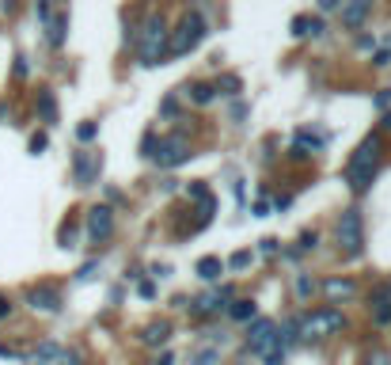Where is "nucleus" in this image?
Segmentation results:
<instances>
[{
    "instance_id": "f257e3e1",
    "label": "nucleus",
    "mask_w": 391,
    "mask_h": 365,
    "mask_svg": "<svg viewBox=\"0 0 391 365\" xmlns=\"http://www.w3.org/2000/svg\"><path fill=\"white\" fill-rule=\"evenodd\" d=\"M380 168H384V137L368 134L361 145H357V152L350 157V168H346V183H350V191L365 194L368 186L376 183Z\"/></svg>"
},
{
    "instance_id": "f03ea898",
    "label": "nucleus",
    "mask_w": 391,
    "mask_h": 365,
    "mask_svg": "<svg viewBox=\"0 0 391 365\" xmlns=\"http://www.w3.org/2000/svg\"><path fill=\"white\" fill-rule=\"evenodd\" d=\"M167 35H171V31H167V19L160 16V12H149L141 19V46H137V58H141V65H160L164 61V53H167Z\"/></svg>"
},
{
    "instance_id": "7ed1b4c3",
    "label": "nucleus",
    "mask_w": 391,
    "mask_h": 365,
    "mask_svg": "<svg viewBox=\"0 0 391 365\" xmlns=\"http://www.w3.org/2000/svg\"><path fill=\"white\" fill-rule=\"evenodd\" d=\"M205 35H209L205 16L202 12H186L183 19H178V27L167 35V53H171V58H186V53L194 50Z\"/></svg>"
},
{
    "instance_id": "20e7f679",
    "label": "nucleus",
    "mask_w": 391,
    "mask_h": 365,
    "mask_svg": "<svg viewBox=\"0 0 391 365\" xmlns=\"http://www.w3.org/2000/svg\"><path fill=\"white\" fill-rule=\"evenodd\" d=\"M282 347H285L282 327H277L274 319H255L251 331H247V350L259 354V358H266L270 365H277L282 361Z\"/></svg>"
},
{
    "instance_id": "39448f33",
    "label": "nucleus",
    "mask_w": 391,
    "mask_h": 365,
    "mask_svg": "<svg viewBox=\"0 0 391 365\" xmlns=\"http://www.w3.org/2000/svg\"><path fill=\"white\" fill-rule=\"evenodd\" d=\"M293 327L300 331V339H323L331 331H342L346 327V316L334 312V308H311L300 319H293Z\"/></svg>"
},
{
    "instance_id": "423d86ee",
    "label": "nucleus",
    "mask_w": 391,
    "mask_h": 365,
    "mask_svg": "<svg viewBox=\"0 0 391 365\" xmlns=\"http://www.w3.org/2000/svg\"><path fill=\"white\" fill-rule=\"evenodd\" d=\"M361 240H365V228H361V213L357 209H346L338 217V248L342 255H361Z\"/></svg>"
},
{
    "instance_id": "0eeeda50",
    "label": "nucleus",
    "mask_w": 391,
    "mask_h": 365,
    "mask_svg": "<svg viewBox=\"0 0 391 365\" xmlns=\"http://www.w3.org/2000/svg\"><path fill=\"white\" fill-rule=\"evenodd\" d=\"M186 160H194V149H190L186 137H164L160 149H156V164L160 168H178Z\"/></svg>"
},
{
    "instance_id": "6e6552de",
    "label": "nucleus",
    "mask_w": 391,
    "mask_h": 365,
    "mask_svg": "<svg viewBox=\"0 0 391 365\" xmlns=\"http://www.w3.org/2000/svg\"><path fill=\"white\" fill-rule=\"evenodd\" d=\"M84 228H87V236H92L95 243L110 240V232H114V209L110 206H92L84 213Z\"/></svg>"
},
{
    "instance_id": "1a4fd4ad",
    "label": "nucleus",
    "mask_w": 391,
    "mask_h": 365,
    "mask_svg": "<svg viewBox=\"0 0 391 365\" xmlns=\"http://www.w3.org/2000/svg\"><path fill=\"white\" fill-rule=\"evenodd\" d=\"M23 301L35 308V312H61V293L53 285H31L23 293Z\"/></svg>"
},
{
    "instance_id": "9d476101",
    "label": "nucleus",
    "mask_w": 391,
    "mask_h": 365,
    "mask_svg": "<svg viewBox=\"0 0 391 365\" xmlns=\"http://www.w3.org/2000/svg\"><path fill=\"white\" fill-rule=\"evenodd\" d=\"M368 16H373V0H350V4H342V23L350 31L365 27Z\"/></svg>"
},
{
    "instance_id": "9b49d317",
    "label": "nucleus",
    "mask_w": 391,
    "mask_h": 365,
    "mask_svg": "<svg viewBox=\"0 0 391 365\" xmlns=\"http://www.w3.org/2000/svg\"><path fill=\"white\" fill-rule=\"evenodd\" d=\"M73 171H76V183H80V186H92L99 179V157H95V152H80L76 164H73Z\"/></svg>"
},
{
    "instance_id": "f8f14e48",
    "label": "nucleus",
    "mask_w": 391,
    "mask_h": 365,
    "mask_svg": "<svg viewBox=\"0 0 391 365\" xmlns=\"http://www.w3.org/2000/svg\"><path fill=\"white\" fill-rule=\"evenodd\" d=\"M167 339H171V324H167V319H152V324H144V331H141V342L152 350L167 347Z\"/></svg>"
},
{
    "instance_id": "ddd939ff",
    "label": "nucleus",
    "mask_w": 391,
    "mask_h": 365,
    "mask_svg": "<svg viewBox=\"0 0 391 365\" xmlns=\"http://www.w3.org/2000/svg\"><path fill=\"white\" fill-rule=\"evenodd\" d=\"M61 354H65V350H61L53 339H42L38 347L27 354V361H31V365H53V361H61Z\"/></svg>"
},
{
    "instance_id": "4468645a",
    "label": "nucleus",
    "mask_w": 391,
    "mask_h": 365,
    "mask_svg": "<svg viewBox=\"0 0 391 365\" xmlns=\"http://www.w3.org/2000/svg\"><path fill=\"white\" fill-rule=\"evenodd\" d=\"M289 31H293V38H319L323 35V19L319 16H293Z\"/></svg>"
},
{
    "instance_id": "2eb2a0df",
    "label": "nucleus",
    "mask_w": 391,
    "mask_h": 365,
    "mask_svg": "<svg viewBox=\"0 0 391 365\" xmlns=\"http://www.w3.org/2000/svg\"><path fill=\"white\" fill-rule=\"evenodd\" d=\"M186 99H190V103H198V107H209L217 99V88L205 84V80H194V84L186 88Z\"/></svg>"
},
{
    "instance_id": "dca6fc26",
    "label": "nucleus",
    "mask_w": 391,
    "mask_h": 365,
    "mask_svg": "<svg viewBox=\"0 0 391 365\" xmlns=\"http://www.w3.org/2000/svg\"><path fill=\"white\" fill-rule=\"evenodd\" d=\"M46 27H50V35H46V38H50V46H53V50H61V46H65V35H69V16L58 12Z\"/></svg>"
},
{
    "instance_id": "f3484780",
    "label": "nucleus",
    "mask_w": 391,
    "mask_h": 365,
    "mask_svg": "<svg viewBox=\"0 0 391 365\" xmlns=\"http://www.w3.org/2000/svg\"><path fill=\"white\" fill-rule=\"evenodd\" d=\"M38 118L46 122V126H58V99H53V92H46V88L38 92Z\"/></svg>"
},
{
    "instance_id": "a211bd4d",
    "label": "nucleus",
    "mask_w": 391,
    "mask_h": 365,
    "mask_svg": "<svg viewBox=\"0 0 391 365\" xmlns=\"http://www.w3.org/2000/svg\"><path fill=\"white\" fill-rule=\"evenodd\" d=\"M220 270H225V263H220L217 255L198 259V278H202V282H220Z\"/></svg>"
},
{
    "instance_id": "6ab92c4d",
    "label": "nucleus",
    "mask_w": 391,
    "mask_h": 365,
    "mask_svg": "<svg viewBox=\"0 0 391 365\" xmlns=\"http://www.w3.org/2000/svg\"><path fill=\"white\" fill-rule=\"evenodd\" d=\"M323 293L334 297V301H346V297H353V293H357V285H353L350 278H331L327 285H323Z\"/></svg>"
},
{
    "instance_id": "aec40b11",
    "label": "nucleus",
    "mask_w": 391,
    "mask_h": 365,
    "mask_svg": "<svg viewBox=\"0 0 391 365\" xmlns=\"http://www.w3.org/2000/svg\"><path fill=\"white\" fill-rule=\"evenodd\" d=\"M225 297H228V290L198 297V301H194V312H198V316H209V312H217V308H220V301H225Z\"/></svg>"
},
{
    "instance_id": "412c9836",
    "label": "nucleus",
    "mask_w": 391,
    "mask_h": 365,
    "mask_svg": "<svg viewBox=\"0 0 391 365\" xmlns=\"http://www.w3.org/2000/svg\"><path fill=\"white\" fill-rule=\"evenodd\" d=\"M255 312H259V308H255V301H247V297L228 305V316L236 319V324H247V319H255Z\"/></svg>"
},
{
    "instance_id": "4be33fe9",
    "label": "nucleus",
    "mask_w": 391,
    "mask_h": 365,
    "mask_svg": "<svg viewBox=\"0 0 391 365\" xmlns=\"http://www.w3.org/2000/svg\"><path fill=\"white\" fill-rule=\"evenodd\" d=\"M213 88H217V95H232V99H236L243 92V80H240L236 73H225V76H217Z\"/></svg>"
},
{
    "instance_id": "5701e85b",
    "label": "nucleus",
    "mask_w": 391,
    "mask_h": 365,
    "mask_svg": "<svg viewBox=\"0 0 391 365\" xmlns=\"http://www.w3.org/2000/svg\"><path fill=\"white\" fill-rule=\"evenodd\" d=\"M373 319H376V327H391V297H380L376 301Z\"/></svg>"
},
{
    "instance_id": "b1692460",
    "label": "nucleus",
    "mask_w": 391,
    "mask_h": 365,
    "mask_svg": "<svg viewBox=\"0 0 391 365\" xmlns=\"http://www.w3.org/2000/svg\"><path fill=\"white\" fill-rule=\"evenodd\" d=\"M95 137H99V126H95V122H80V126H76V141H80V145H92Z\"/></svg>"
},
{
    "instance_id": "393cba45",
    "label": "nucleus",
    "mask_w": 391,
    "mask_h": 365,
    "mask_svg": "<svg viewBox=\"0 0 391 365\" xmlns=\"http://www.w3.org/2000/svg\"><path fill=\"white\" fill-rule=\"evenodd\" d=\"M156 149H160V137H156V134H144V137H141V157L156 160Z\"/></svg>"
},
{
    "instance_id": "a878e982",
    "label": "nucleus",
    "mask_w": 391,
    "mask_h": 365,
    "mask_svg": "<svg viewBox=\"0 0 391 365\" xmlns=\"http://www.w3.org/2000/svg\"><path fill=\"white\" fill-rule=\"evenodd\" d=\"M46 145H50L46 134H31V157H42V152H46Z\"/></svg>"
},
{
    "instance_id": "bb28decb",
    "label": "nucleus",
    "mask_w": 391,
    "mask_h": 365,
    "mask_svg": "<svg viewBox=\"0 0 391 365\" xmlns=\"http://www.w3.org/2000/svg\"><path fill=\"white\" fill-rule=\"evenodd\" d=\"M232 267H236V270L251 267V251H236V255H232Z\"/></svg>"
},
{
    "instance_id": "cd10ccee",
    "label": "nucleus",
    "mask_w": 391,
    "mask_h": 365,
    "mask_svg": "<svg viewBox=\"0 0 391 365\" xmlns=\"http://www.w3.org/2000/svg\"><path fill=\"white\" fill-rule=\"evenodd\" d=\"M213 361H217L213 350H198V354H194V365H213Z\"/></svg>"
},
{
    "instance_id": "c85d7f7f",
    "label": "nucleus",
    "mask_w": 391,
    "mask_h": 365,
    "mask_svg": "<svg viewBox=\"0 0 391 365\" xmlns=\"http://www.w3.org/2000/svg\"><path fill=\"white\" fill-rule=\"evenodd\" d=\"M12 73H16V76H27V73H31V65H27V58H23V53H16V65H12Z\"/></svg>"
},
{
    "instance_id": "c756f323",
    "label": "nucleus",
    "mask_w": 391,
    "mask_h": 365,
    "mask_svg": "<svg viewBox=\"0 0 391 365\" xmlns=\"http://www.w3.org/2000/svg\"><path fill=\"white\" fill-rule=\"evenodd\" d=\"M365 365H391V358L384 350H376V354H368V358H365Z\"/></svg>"
},
{
    "instance_id": "7c9ffc66",
    "label": "nucleus",
    "mask_w": 391,
    "mask_h": 365,
    "mask_svg": "<svg viewBox=\"0 0 391 365\" xmlns=\"http://www.w3.org/2000/svg\"><path fill=\"white\" fill-rule=\"evenodd\" d=\"M316 240H319V236H316V228H308L304 236H300V248H304V251H311V248H316Z\"/></svg>"
},
{
    "instance_id": "2f4dec72",
    "label": "nucleus",
    "mask_w": 391,
    "mask_h": 365,
    "mask_svg": "<svg viewBox=\"0 0 391 365\" xmlns=\"http://www.w3.org/2000/svg\"><path fill=\"white\" fill-rule=\"evenodd\" d=\"M38 19H42V23H50V19H53V8H50V0H38Z\"/></svg>"
},
{
    "instance_id": "473e14b6",
    "label": "nucleus",
    "mask_w": 391,
    "mask_h": 365,
    "mask_svg": "<svg viewBox=\"0 0 391 365\" xmlns=\"http://www.w3.org/2000/svg\"><path fill=\"white\" fill-rule=\"evenodd\" d=\"M277 251H282V248H277V240H262L259 243V255H277Z\"/></svg>"
},
{
    "instance_id": "72a5a7b5",
    "label": "nucleus",
    "mask_w": 391,
    "mask_h": 365,
    "mask_svg": "<svg viewBox=\"0 0 391 365\" xmlns=\"http://www.w3.org/2000/svg\"><path fill=\"white\" fill-rule=\"evenodd\" d=\"M311 290H316V282H311V278H300V282H296V293H300V297H311Z\"/></svg>"
},
{
    "instance_id": "f704fd0d",
    "label": "nucleus",
    "mask_w": 391,
    "mask_h": 365,
    "mask_svg": "<svg viewBox=\"0 0 391 365\" xmlns=\"http://www.w3.org/2000/svg\"><path fill=\"white\" fill-rule=\"evenodd\" d=\"M323 12H342V0H319Z\"/></svg>"
},
{
    "instance_id": "c9c22d12",
    "label": "nucleus",
    "mask_w": 391,
    "mask_h": 365,
    "mask_svg": "<svg viewBox=\"0 0 391 365\" xmlns=\"http://www.w3.org/2000/svg\"><path fill=\"white\" fill-rule=\"evenodd\" d=\"M289 157H293V160H308V157H311V152H308L304 145H296V141H293V152H289Z\"/></svg>"
},
{
    "instance_id": "e433bc0d",
    "label": "nucleus",
    "mask_w": 391,
    "mask_h": 365,
    "mask_svg": "<svg viewBox=\"0 0 391 365\" xmlns=\"http://www.w3.org/2000/svg\"><path fill=\"white\" fill-rule=\"evenodd\" d=\"M61 365H84V361H80V354L65 350V354H61Z\"/></svg>"
},
{
    "instance_id": "4c0bfd02",
    "label": "nucleus",
    "mask_w": 391,
    "mask_h": 365,
    "mask_svg": "<svg viewBox=\"0 0 391 365\" xmlns=\"http://www.w3.org/2000/svg\"><path fill=\"white\" fill-rule=\"evenodd\" d=\"M8 316H12V301H8L4 293H0V319H8Z\"/></svg>"
},
{
    "instance_id": "58836bf2",
    "label": "nucleus",
    "mask_w": 391,
    "mask_h": 365,
    "mask_svg": "<svg viewBox=\"0 0 391 365\" xmlns=\"http://www.w3.org/2000/svg\"><path fill=\"white\" fill-rule=\"evenodd\" d=\"M270 213V198H262V202H255V217H266Z\"/></svg>"
},
{
    "instance_id": "ea45409f",
    "label": "nucleus",
    "mask_w": 391,
    "mask_h": 365,
    "mask_svg": "<svg viewBox=\"0 0 391 365\" xmlns=\"http://www.w3.org/2000/svg\"><path fill=\"white\" fill-rule=\"evenodd\" d=\"M190 194H194V198H205L209 186H205V183H190Z\"/></svg>"
},
{
    "instance_id": "a19ab883",
    "label": "nucleus",
    "mask_w": 391,
    "mask_h": 365,
    "mask_svg": "<svg viewBox=\"0 0 391 365\" xmlns=\"http://www.w3.org/2000/svg\"><path fill=\"white\" fill-rule=\"evenodd\" d=\"M160 110H164V115H171V110H178V99H175V95H167Z\"/></svg>"
},
{
    "instance_id": "79ce46f5",
    "label": "nucleus",
    "mask_w": 391,
    "mask_h": 365,
    "mask_svg": "<svg viewBox=\"0 0 391 365\" xmlns=\"http://www.w3.org/2000/svg\"><path fill=\"white\" fill-rule=\"evenodd\" d=\"M373 65H391V46H387V50H380V53H376V61H373Z\"/></svg>"
},
{
    "instance_id": "37998d69",
    "label": "nucleus",
    "mask_w": 391,
    "mask_h": 365,
    "mask_svg": "<svg viewBox=\"0 0 391 365\" xmlns=\"http://www.w3.org/2000/svg\"><path fill=\"white\" fill-rule=\"evenodd\" d=\"M137 290H141V297H156V285H152V282H141Z\"/></svg>"
},
{
    "instance_id": "c03bdc74",
    "label": "nucleus",
    "mask_w": 391,
    "mask_h": 365,
    "mask_svg": "<svg viewBox=\"0 0 391 365\" xmlns=\"http://www.w3.org/2000/svg\"><path fill=\"white\" fill-rule=\"evenodd\" d=\"M16 4H19V0H0V8H4V12H12Z\"/></svg>"
},
{
    "instance_id": "a18cd8bd",
    "label": "nucleus",
    "mask_w": 391,
    "mask_h": 365,
    "mask_svg": "<svg viewBox=\"0 0 391 365\" xmlns=\"http://www.w3.org/2000/svg\"><path fill=\"white\" fill-rule=\"evenodd\" d=\"M156 365H175V354H164V358L156 361Z\"/></svg>"
},
{
    "instance_id": "49530a36",
    "label": "nucleus",
    "mask_w": 391,
    "mask_h": 365,
    "mask_svg": "<svg viewBox=\"0 0 391 365\" xmlns=\"http://www.w3.org/2000/svg\"><path fill=\"white\" fill-rule=\"evenodd\" d=\"M384 126H387V129H391V115H384Z\"/></svg>"
},
{
    "instance_id": "de8ad7c7",
    "label": "nucleus",
    "mask_w": 391,
    "mask_h": 365,
    "mask_svg": "<svg viewBox=\"0 0 391 365\" xmlns=\"http://www.w3.org/2000/svg\"><path fill=\"white\" fill-rule=\"evenodd\" d=\"M0 118H4V103H0Z\"/></svg>"
}]
</instances>
